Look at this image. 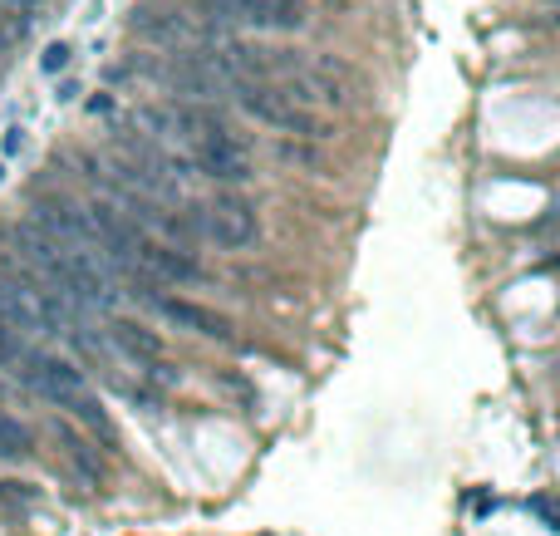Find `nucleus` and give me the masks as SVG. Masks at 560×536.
Here are the masks:
<instances>
[{"label":"nucleus","instance_id":"1","mask_svg":"<svg viewBox=\"0 0 560 536\" xmlns=\"http://www.w3.org/2000/svg\"><path fill=\"white\" fill-rule=\"evenodd\" d=\"M172 123H177V148L192 158L197 173L231 182V187L251 178V153L241 148V138L212 109H202V104H172Z\"/></svg>","mask_w":560,"mask_h":536},{"label":"nucleus","instance_id":"2","mask_svg":"<svg viewBox=\"0 0 560 536\" xmlns=\"http://www.w3.org/2000/svg\"><path fill=\"white\" fill-rule=\"evenodd\" d=\"M20 374H25V384H30L35 394H45L50 404L69 409L79 423H89L94 433L109 438V414H104V404L89 394V384H84V374H79L74 364H64V359H55V355L25 350V355H20Z\"/></svg>","mask_w":560,"mask_h":536},{"label":"nucleus","instance_id":"3","mask_svg":"<svg viewBox=\"0 0 560 536\" xmlns=\"http://www.w3.org/2000/svg\"><path fill=\"white\" fill-rule=\"evenodd\" d=\"M226 89L236 94L241 114H251V119L271 123L280 133H295V138H325V123L315 119L305 104H295L285 89H276L271 79H231Z\"/></svg>","mask_w":560,"mask_h":536},{"label":"nucleus","instance_id":"4","mask_svg":"<svg viewBox=\"0 0 560 536\" xmlns=\"http://www.w3.org/2000/svg\"><path fill=\"white\" fill-rule=\"evenodd\" d=\"M192 232L217 241L222 251H246L251 241L261 237V222H256V207L241 192H222V197H212L207 207L192 212Z\"/></svg>","mask_w":560,"mask_h":536},{"label":"nucleus","instance_id":"5","mask_svg":"<svg viewBox=\"0 0 560 536\" xmlns=\"http://www.w3.org/2000/svg\"><path fill=\"white\" fill-rule=\"evenodd\" d=\"M207 25H251V30H300L305 0H197Z\"/></svg>","mask_w":560,"mask_h":536},{"label":"nucleus","instance_id":"6","mask_svg":"<svg viewBox=\"0 0 560 536\" xmlns=\"http://www.w3.org/2000/svg\"><path fill=\"white\" fill-rule=\"evenodd\" d=\"M133 261H138V271H143L148 281H172V286H197V281H202V266L192 261L187 246H168V241L143 237Z\"/></svg>","mask_w":560,"mask_h":536},{"label":"nucleus","instance_id":"7","mask_svg":"<svg viewBox=\"0 0 560 536\" xmlns=\"http://www.w3.org/2000/svg\"><path fill=\"white\" fill-rule=\"evenodd\" d=\"M143 300H148L153 310H163L172 325L192 330V335H207V340H236V335H231V325H226L217 310H207V305H192V300H177V296H158V291H148Z\"/></svg>","mask_w":560,"mask_h":536},{"label":"nucleus","instance_id":"8","mask_svg":"<svg viewBox=\"0 0 560 536\" xmlns=\"http://www.w3.org/2000/svg\"><path fill=\"white\" fill-rule=\"evenodd\" d=\"M109 340L128 359H133L138 369H148L153 379H172V369L163 364V340H158L153 330H143V325H133V320H113V325H109Z\"/></svg>","mask_w":560,"mask_h":536},{"label":"nucleus","instance_id":"9","mask_svg":"<svg viewBox=\"0 0 560 536\" xmlns=\"http://www.w3.org/2000/svg\"><path fill=\"white\" fill-rule=\"evenodd\" d=\"M50 0H0V64L5 55L35 30V20H40V10H45Z\"/></svg>","mask_w":560,"mask_h":536},{"label":"nucleus","instance_id":"10","mask_svg":"<svg viewBox=\"0 0 560 536\" xmlns=\"http://www.w3.org/2000/svg\"><path fill=\"white\" fill-rule=\"evenodd\" d=\"M59 443H64V453H69V463H74L79 473L89 477V482H99V477H104V463H99V458L89 453V443H84L79 433H69V428H59Z\"/></svg>","mask_w":560,"mask_h":536},{"label":"nucleus","instance_id":"11","mask_svg":"<svg viewBox=\"0 0 560 536\" xmlns=\"http://www.w3.org/2000/svg\"><path fill=\"white\" fill-rule=\"evenodd\" d=\"M30 453V433L15 418H0V458H25Z\"/></svg>","mask_w":560,"mask_h":536},{"label":"nucleus","instance_id":"12","mask_svg":"<svg viewBox=\"0 0 560 536\" xmlns=\"http://www.w3.org/2000/svg\"><path fill=\"white\" fill-rule=\"evenodd\" d=\"M20 355H25V345H20L15 325H5V320H0V364H20Z\"/></svg>","mask_w":560,"mask_h":536},{"label":"nucleus","instance_id":"13","mask_svg":"<svg viewBox=\"0 0 560 536\" xmlns=\"http://www.w3.org/2000/svg\"><path fill=\"white\" fill-rule=\"evenodd\" d=\"M531 507H536V512H541V517L551 522V532H560V502H556V497H536Z\"/></svg>","mask_w":560,"mask_h":536},{"label":"nucleus","instance_id":"14","mask_svg":"<svg viewBox=\"0 0 560 536\" xmlns=\"http://www.w3.org/2000/svg\"><path fill=\"white\" fill-rule=\"evenodd\" d=\"M64 60H69V45H50L45 50V69H59Z\"/></svg>","mask_w":560,"mask_h":536}]
</instances>
